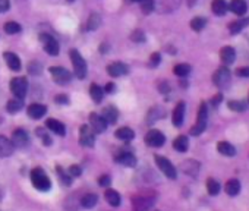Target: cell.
<instances>
[{
    "instance_id": "obj_1",
    "label": "cell",
    "mask_w": 249,
    "mask_h": 211,
    "mask_svg": "<svg viewBox=\"0 0 249 211\" xmlns=\"http://www.w3.org/2000/svg\"><path fill=\"white\" fill-rule=\"evenodd\" d=\"M31 182L40 192H47L52 189V181L48 179L47 173L41 167H35L31 170Z\"/></svg>"
},
{
    "instance_id": "obj_2",
    "label": "cell",
    "mask_w": 249,
    "mask_h": 211,
    "mask_svg": "<svg viewBox=\"0 0 249 211\" xmlns=\"http://www.w3.org/2000/svg\"><path fill=\"white\" fill-rule=\"evenodd\" d=\"M207 123H208V107L205 103H201L198 110V119H196V123L190 129V135L193 136L201 135L207 129Z\"/></svg>"
},
{
    "instance_id": "obj_3",
    "label": "cell",
    "mask_w": 249,
    "mask_h": 211,
    "mask_svg": "<svg viewBox=\"0 0 249 211\" xmlns=\"http://www.w3.org/2000/svg\"><path fill=\"white\" fill-rule=\"evenodd\" d=\"M69 56H71V60H72V65H73L75 76L78 79H84L87 76V62L84 60V58L81 56V53L78 50H71Z\"/></svg>"
},
{
    "instance_id": "obj_4",
    "label": "cell",
    "mask_w": 249,
    "mask_h": 211,
    "mask_svg": "<svg viewBox=\"0 0 249 211\" xmlns=\"http://www.w3.org/2000/svg\"><path fill=\"white\" fill-rule=\"evenodd\" d=\"M230 79H232V74H230V71H229L226 66L219 68V69L214 72V75H213V82H214V85H216L217 88H220V90L229 88Z\"/></svg>"
},
{
    "instance_id": "obj_5",
    "label": "cell",
    "mask_w": 249,
    "mask_h": 211,
    "mask_svg": "<svg viewBox=\"0 0 249 211\" xmlns=\"http://www.w3.org/2000/svg\"><path fill=\"white\" fill-rule=\"evenodd\" d=\"M154 158H156V163H157L159 169L164 173L166 178L173 179V181L177 178V170H176V167L172 165V162L169 160V158H166V157H163V155H156Z\"/></svg>"
},
{
    "instance_id": "obj_6",
    "label": "cell",
    "mask_w": 249,
    "mask_h": 211,
    "mask_svg": "<svg viewBox=\"0 0 249 211\" xmlns=\"http://www.w3.org/2000/svg\"><path fill=\"white\" fill-rule=\"evenodd\" d=\"M11 91H12V94L16 98L24 100L25 95H27V91H28V81H27V78H24V76L14 78L11 81Z\"/></svg>"
},
{
    "instance_id": "obj_7",
    "label": "cell",
    "mask_w": 249,
    "mask_h": 211,
    "mask_svg": "<svg viewBox=\"0 0 249 211\" xmlns=\"http://www.w3.org/2000/svg\"><path fill=\"white\" fill-rule=\"evenodd\" d=\"M156 199L153 196H146V195H138L132 199V207L133 211H151L154 207Z\"/></svg>"
},
{
    "instance_id": "obj_8",
    "label": "cell",
    "mask_w": 249,
    "mask_h": 211,
    "mask_svg": "<svg viewBox=\"0 0 249 211\" xmlns=\"http://www.w3.org/2000/svg\"><path fill=\"white\" fill-rule=\"evenodd\" d=\"M145 142L146 145L149 147H154V148H159V147H163L164 142H166V136L163 132L157 131V129H151L146 135H145Z\"/></svg>"
},
{
    "instance_id": "obj_9",
    "label": "cell",
    "mask_w": 249,
    "mask_h": 211,
    "mask_svg": "<svg viewBox=\"0 0 249 211\" xmlns=\"http://www.w3.org/2000/svg\"><path fill=\"white\" fill-rule=\"evenodd\" d=\"M50 74H52V76H53V79H55L56 84H62V85L68 84L71 81V78H72L71 72L66 71L65 68H60V66L50 68Z\"/></svg>"
},
{
    "instance_id": "obj_10",
    "label": "cell",
    "mask_w": 249,
    "mask_h": 211,
    "mask_svg": "<svg viewBox=\"0 0 249 211\" xmlns=\"http://www.w3.org/2000/svg\"><path fill=\"white\" fill-rule=\"evenodd\" d=\"M79 141H81V145L84 147H94L95 144V138H94V131L88 126V125H82L79 128Z\"/></svg>"
},
{
    "instance_id": "obj_11",
    "label": "cell",
    "mask_w": 249,
    "mask_h": 211,
    "mask_svg": "<svg viewBox=\"0 0 249 211\" xmlns=\"http://www.w3.org/2000/svg\"><path fill=\"white\" fill-rule=\"evenodd\" d=\"M180 170H182L185 175L190 176V178H196L198 173H199V170H201V163L196 162V160H193V158H189V160H185V162L180 165Z\"/></svg>"
},
{
    "instance_id": "obj_12",
    "label": "cell",
    "mask_w": 249,
    "mask_h": 211,
    "mask_svg": "<svg viewBox=\"0 0 249 211\" xmlns=\"http://www.w3.org/2000/svg\"><path fill=\"white\" fill-rule=\"evenodd\" d=\"M41 41L44 44V50L52 56H58L59 55V43L48 34H43L41 35Z\"/></svg>"
},
{
    "instance_id": "obj_13",
    "label": "cell",
    "mask_w": 249,
    "mask_h": 211,
    "mask_svg": "<svg viewBox=\"0 0 249 211\" xmlns=\"http://www.w3.org/2000/svg\"><path fill=\"white\" fill-rule=\"evenodd\" d=\"M12 145L16 147V148H24L29 144V135L27 131L24 129H16L14 134H12Z\"/></svg>"
},
{
    "instance_id": "obj_14",
    "label": "cell",
    "mask_w": 249,
    "mask_h": 211,
    "mask_svg": "<svg viewBox=\"0 0 249 211\" xmlns=\"http://www.w3.org/2000/svg\"><path fill=\"white\" fill-rule=\"evenodd\" d=\"M115 162L122 165V166H126V167H135L136 166V157L132 152L122 151L115 157Z\"/></svg>"
},
{
    "instance_id": "obj_15",
    "label": "cell",
    "mask_w": 249,
    "mask_h": 211,
    "mask_svg": "<svg viewBox=\"0 0 249 211\" xmlns=\"http://www.w3.org/2000/svg\"><path fill=\"white\" fill-rule=\"evenodd\" d=\"M89 123H91V129L95 134H103L107 129V122L103 119V116H98L95 113L89 115Z\"/></svg>"
},
{
    "instance_id": "obj_16",
    "label": "cell",
    "mask_w": 249,
    "mask_h": 211,
    "mask_svg": "<svg viewBox=\"0 0 249 211\" xmlns=\"http://www.w3.org/2000/svg\"><path fill=\"white\" fill-rule=\"evenodd\" d=\"M185 110H186V104L183 101H179L177 106L173 110V116H172V121H173V125L176 128H180L183 125V121H185Z\"/></svg>"
},
{
    "instance_id": "obj_17",
    "label": "cell",
    "mask_w": 249,
    "mask_h": 211,
    "mask_svg": "<svg viewBox=\"0 0 249 211\" xmlns=\"http://www.w3.org/2000/svg\"><path fill=\"white\" fill-rule=\"evenodd\" d=\"M180 3V0H154V6H157L159 11L163 14L175 11Z\"/></svg>"
},
{
    "instance_id": "obj_18",
    "label": "cell",
    "mask_w": 249,
    "mask_h": 211,
    "mask_svg": "<svg viewBox=\"0 0 249 211\" xmlns=\"http://www.w3.org/2000/svg\"><path fill=\"white\" fill-rule=\"evenodd\" d=\"M28 116L31 118V119H41V118H44L45 116V113H47V107L44 104H40V103H34V104H31L29 107H28Z\"/></svg>"
},
{
    "instance_id": "obj_19",
    "label": "cell",
    "mask_w": 249,
    "mask_h": 211,
    "mask_svg": "<svg viewBox=\"0 0 249 211\" xmlns=\"http://www.w3.org/2000/svg\"><path fill=\"white\" fill-rule=\"evenodd\" d=\"M128 71H129L128 66H126L125 63H122V62H115V63H110V65L107 66V72H109V75L113 76V78L123 76V75L128 74Z\"/></svg>"
},
{
    "instance_id": "obj_20",
    "label": "cell",
    "mask_w": 249,
    "mask_h": 211,
    "mask_svg": "<svg viewBox=\"0 0 249 211\" xmlns=\"http://www.w3.org/2000/svg\"><path fill=\"white\" fill-rule=\"evenodd\" d=\"M220 58L224 65H232L236 60V51L230 45H224L220 51Z\"/></svg>"
},
{
    "instance_id": "obj_21",
    "label": "cell",
    "mask_w": 249,
    "mask_h": 211,
    "mask_svg": "<svg viewBox=\"0 0 249 211\" xmlns=\"http://www.w3.org/2000/svg\"><path fill=\"white\" fill-rule=\"evenodd\" d=\"M242 191V185L237 179H229L224 185V192L229 196H237Z\"/></svg>"
},
{
    "instance_id": "obj_22",
    "label": "cell",
    "mask_w": 249,
    "mask_h": 211,
    "mask_svg": "<svg viewBox=\"0 0 249 211\" xmlns=\"http://www.w3.org/2000/svg\"><path fill=\"white\" fill-rule=\"evenodd\" d=\"M45 126H47L50 131H52V132H55V134H58V135H60V136H63V135L66 134V126H65L62 122L56 121V119H47Z\"/></svg>"
},
{
    "instance_id": "obj_23",
    "label": "cell",
    "mask_w": 249,
    "mask_h": 211,
    "mask_svg": "<svg viewBox=\"0 0 249 211\" xmlns=\"http://www.w3.org/2000/svg\"><path fill=\"white\" fill-rule=\"evenodd\" d=\"M3 56H5V60H6L8 66L12 71L18 72L21 69V59L18 58V55H15V53H12V51H6Z\"/></svg>"
},
{
    "instance_id": "obj_24",
    "label": "cell",
    "mask_w": 249,
    "mask_h": 211,
    "mask_svg": "<svg viewBox=\"0 0 249 211\" xmlns=\"http://www.w3.org/2000/svg\"><path fill=\"white\" fill-rule=\"evenodd\" d=\"M103 119L107 122V123H110V125H113V123H116V121H117V118H119V112L116 110V107L115 106H107V107H104L103 109Z\"/></svg>"
},
{
    "instance_id": "obj_25",
    "label": "cell",
    "mask_w": 249,
    "mask_h": 211,
    "mask_svg": "<svg viewBox=\"0 0 249 211\" xmlns=\"http://www.w3.org/2000/svg\"><path fill=\"white\" fill-rule=\"evenodd\" d=\"M12 152H14L12 142L6 136L0 135V157H9L12 155Z\"/></svg>"
},
{
    "instance_id": "obj_26",
    "label": "cell",
    "mask_w": 249,
    "mask_h": 211,
    "mask_svg": "<svg viewBox=\"0 0 249 211\" xmlns=\"http://www.w3.org/2000/svg\"><path fill=\"white\" fill-rule=\"evenodd\" d=\"M217 151H219L221 155H224V157H234V155H236V148H234L230 142H227V141L219 142V144H217Z\"/></svg>"
},
{
    "instance_id": "obj_27",
    "label": "cell",
    "mask_w": 249,
    "mask_h": 211,
    "mask_svg": "<svg viewBox=\"0 0 249 211\" xmlns=\"http://www.w3.org/2000/svg\"><path fill=\"white\" fill-rule=\"evenodd\" d=\"M229 8H230V11L233 14L240 15V16L245 15L246 11H248V5H246L245 0H232V3L229 5Z\"/></svg>"
},
{
    "instance_id": "obj_28",
    "label": "cell",
    "mask_w": 249,
    "mask_h": 211,
    "mask_svg": "<svg viewBox=\"0 0 249 211\" xmlns=\"http://www.w3.org/2000/svg\"><path fill=\"white\" fill-rule=\"evenodd\" d=\"M211 9L217 16H224L227 14L229 5L226 3V0H214L213 5H211Z\"/></svg>"
},
{
    "instance_id": "obj_29",
    "label": "cell",
    "mask_w": 249,
    "mask_h": 211,
    "mask_svg": "<svg viewBox=\"0 0 249 211\" xmlns=\"http://www.w3.org/2000/svg\"><path fill=\"white\" fill-rule=\"evenodd\" d=\"M173 148L179 152H186L189 148V139L185 135H179L175 141H173Z\"/></svg>"
},
{
    "instance_id": "obj_30",
    "label": "cell",
    "mask_w": 249,
    "mask_h": 211,
    "mask_svg": "<svg viewBox=\"0 0 249 211\" xmlns=\"http://www.w3.org/2000/svg\"><path fill=\"white\" fill-rule=\"evenodd\" d=\"M104 198H106V201H107L112 207H119L120 202H122L119 192H116L115 189H107V191L104 192Z\"/></svg>"
},
{
    "instance_id": "obj_31",
    "label": "cell",
    "mask_w": 249,
    "mask_h": 211,
    "mask_svg": "<svg viewBox=\"0 0 249 211\" xmlns=\"http://www.w3.org/2000/svg\"><path fill=\"white\" fill-rule=\"evenodd\" d=\"M115 136L119 138V139H122V141H131V139L135 138V132H133L131 128L123 126V128H119V129L115 132Z\"/></svg>"
},
{
    "instance_id": "obj_32",
    "label": "cell",
    "mask_w": 249,
    "mask_h": 211,
    "mask_svg": "<svg viewBox=\"0 0 249 211\" xmlns=\"http://www.w3.org/2000/svg\"><path fill=\"white\" fill-rule=\"evenodd\" d=\"M89 95H91V98H92L95 103H102L103 98H104V91H103V88L100 87V85L92 84V85L89 87Z\"/></svg>"
},
{
    "instance_id": "obj_33",
    "label": "cell",
    "mask_w": 249,
    "mask_h": 211,
    "mask_svg": "<svg viewBox=\"0 0 249 211\" xmlns=\"http://www.w3.org/2000/svg\"><path fill=\"white\" fill-rule=\"evenodd\" d=\"M207 192H208L211 196H217V195L221 192V185H220V182L216 181V179H213V178L207 179Z\"/></svg>"
},
{
    "instance_id": "obj_34",
    "label": "cell",
    "mask_w": 249,
    "mask_h": 211,
    "mask_svg": "<svg viewBox=\"0 0 249 211\" xmlns=\"http://www.w3.org/2000/svg\"><path fill=\"white\" fill-rule=\"evenodd\" d=\"M249 25V18H243V19H239V21H234L229 25V31L232 34H239L243 28H246Z\"/></svg>"
},
{
    "instance_id": "obj_35",
    "label": "cell",
    "mask_w": 249,
    "mask_h": 211,
    "mask_svg": "<svg viewBox=\"0 0 249 211\" xmlns=\"http://www.w3.org/2000/svg\"><path fill=\"white\" fill-rule=\"evenodd\" d=\"M164 115H166V112L161 109V107H154L151 112L148 113V119H146V123L148 125H153L156 121H159V119H161V118H164Z\"/></svg>"
},
{
    "instance_id": "obj_36",
    "label": "cell",
    "mask_w": 249,
    "mask_h": 211,
    "mask_svg": "<svg viewBox=\"0 0 249 211\" xmlns=\"http://www.w3.org/2000/svg\"><path fill=\"white\" fill-rule=\"evenodd\" d=\"M227 106H229V109H230V110L237 112V113L245 112V110L248 109V104H246L243 100H230Z\"/></svg>"
},
{
    "instance_id": "obj_37",
    "label": "cell",
    "mask_w": 249,
    "mask_h": 211,
    "mask_svg": "<svg viewBox=\"0 0 249 211\" xmlns=\"http://www.w3.org/2000/svg\"><path fill=\"white\" fill-rule=\"evenodd\" d=\"M97 201H98V198H97L95 194H87V195L82 196L81 204H82L84 208H92V207H95Z\"/></svg>"
},
{
    "instance_id": "obj_38",
    "label": "cell",
    "mask_w": 249,
    "mask_h": 211,
    "mask_svg": "<svg viewBox=\"0 0 249 211\" xmlns=\"http://www.w3.org/2000/svg\"><path fill=\"white\" fill-rule=\"evenodd\" d=\"M22 100H19V98H14V100H11L9 103H8V106H6V110L9 112V113H18L21 109H22Z\"/></svg>"
},
{
    "instance_id": "obj_39",
    "label": "cell",
    "mask_w": 249,
    "mask_h": 211,
    "mask_svg": "<svg viewBox=\"0 0 249 211\" xmlns=\"http://www.w3.org/2000/svg\"><path fill=\"white\" fill-rule=\"evenodd\" d=\"M100 24H102V16H100L98 14H92L87 22V30L88 31H94L100 27Z\"/></svg>"
},
{
    "instance_id": "obj_40",
    "label": "cell",
    "mask_w": 249,
    "mask_h": 211,
    "mask_svg": "<svg viewBox=\"0 0 249 211\" xmlns=\"http://www.w3.org/2000/svg\"><path fill=\"white\" fill-rule=\"evenodd\" d=\"M205 25H207V19L205 18H201V16H196V18H193L190 21V28L193 31H201V30L205 28Z\"/></svg>"
},
{
    "instance_id": "obj_41",
    "label": "cell",
    "mask_w": 249,
    "mask_h": 211,
    "mask_svg": "<svg viewBox=\"0 0 249 211\" xmlns=\"http://www.w3.org/2000/svg\"><path fill=\"white\" fill-rule=\"evenodd\" d=\"M56 172H58V175H59V179H60V182L63 183V185H71L72 183V176L63 169V167H60V166H58L56 167Z\"/></svg>"
},
{
    "instance_id": "obj_42",
    "label": "cell",
    "mask_w": 249,
    "mask_h": 211,
    "mask_svg": "<svg viewBox=\"0 0 249 211\" xmlns=\"http://www.w3.org/2000/svg\"><path fill=\"white\" fill-rule=\"evenodd\" d=\"M173 71H175V74H176L177 76H186V75L190 74V66H189L188 63H179V65L175 66Z\"/></svg>"
},
{
    "instance_id": "obj_43",
    "label": "cell",
    "mask_w": 249,
    "mask_h": 211,
    "mask_svg": "<svg viewBox=\"0 0 249 211\" xmlns=\"http://www.w3.org/2000/svg\"><path fill=\"white\" fill-rule=\"evenodd\" d=\"M5 32H8V34H11V35L18 34V32H21V25H19L18 22H14V21L6 22V24H5Z\"/></svg>"
},
{
    "instance_id": "obj_44",
    "label": "cell",
    "mask_w": 249,
    "mask_h": 211,
    "mask_svg": "<svg viewBox=\"0 0 249 211\" xmlns=\"http://www.w3.org/2000/svg\"><path fill=\"white\" fill-rule=\"evenodd\" d=\"M141 8L145 14H151L154 11V0H141Z\"/></svg>"
},
{
    "instance_id": "obj_45",
    "label": "cell",
    "mask_w": 249,
    "mask_h": 211,
    "mask_svg": "<svg viewBox=\"0 0 249 211\" xmlns=\"http://www.w3.org/2000/svg\"><path fill=\"white\" fill-rule=\"evenodd\" d=\"M37 134H38V136L43 138V144H44V145H52V138H50V136L43 131V128H38V129H37Z\"/></svg>"
},
{
    "instance_id": "obj_46",
    "label": "cell",
    "mask_w": 249,
    "mask_h": 211,
    "mask_svg": "<svg viewBox=\"0 0 249 211\" xmlns=\"http://www.w3.org/2000/svg\"><path fill=\"white\" fill-rule=\"evenodd\" d=\"M131 40H132V41H135V43H142V41L145 40V35H144V32H142V31L136 30V31H133V34L131 35Z\"/></svg>"
},
{
    "instance_id": "obj_47",
    "label": "cell",
    "mask_w": 249,
    "mask_h": 211,
    "mask_svg": "<svg viewBox=\"0 0 249 211\" xmlns=\"http://www.w3.org/2000/svg\"><path fill=\"white\" fill-rule=\"evenodd\" d=\"M112 183V179H110V176H107V175H103V176H100V179H98V185L100 186H103V188H107L109 185Z\"/></svg>"
},
{
    "instance_id": "obj_48",
    "label": "cell",
    "mask_w": 249,
    "mask_h": 211,
    "mask_svg": "<svg viewBox=\"0 0 249 211\" xmlns=\"http://www.w3.org/2000/svg\"><path fill=\"white\" fill-rule=\"evenodd\" d=\"M81 167L79 166H76V165H73V166H71L69 167V170H68V173L72 176V178H79L81 176Z\"/></svg>"
},
{
    "instance_id": "obj_49",
    "label": "cell",
    "mask_w": 249,
    "mask_h": 211,
    "mask_svg": "<svg viewBox=\"0 0 249 211\" xmlns=\"http://www.w3.org/2000/svg\"><path fill=\"white\" fill-rule=\"evenodd\" d=\"M28 69H29V74H32V75H40V74H41V63H31Z\"/></svg>"
},
{
    "instance_id": "obj_50",
    "label": "cell",
    "mask_w": 249,
    "mask_h": 211,
    "mask_svg": "<svg viewBox=\"0 0 249 211\" xmlns=\"http://www.w3.org/2000/svg\"><path fill=\"white\" fill-rule=\"evenodd\" d=\"M161 60V56H160V53H153L151 55V60H149V65L151 66H157Z\"/></svg>"
},
{
    "instance_id": "obj_51",
    "label": "cell",
    "mask_w": 249,
    "mask_h": 211,
    "mask_svg": "<svg viewBox=\"0 0 249 211\" xmlns=\"http://www.w3.org/2000/svg\"><path fill=\"white\" fill-rule=\"evenodd\" d=\"M9 8H11V5H9V0H0V14L6 12Z\"/></svg>"
},
{
    "instance_id": "obj_52",
    "label": "cell",
    "mask_w": 249,
    "mask_h": 211,
    "mask_svg": "<svg viewBox=\"0 0 249 211\" xmlns=\"http://www.w3.org/2000/svg\"><path fill=\"white\" fill-rule=\"evenodd\" d=\"M223 101V94H217L216 97L211 98V106H214V107H217V106Z\"/></svg>"
},
{
    "instance_id": "obj_53",
    "label": "cell",
    "mask_w": 249,
    "mask_h": 211,
    "mask_svg": "<svg viewBox=\"0 0 249 211\" xmlns=\"http://www.w3.org/2000/svg\"><path fill=\"white\" fill-rule=\"evenodd\" d=\"M237 76H243V78H249V68H240L237 69Z\"/></svg>"
},
{
    "instance_id": "obj_54",
    "label": "cell",
    "mask_w": 249,
    "mask_h": 211,
    "mask_svg": "<svg viewBox=\"0 0 249 211\" xmlns=\"http://www.w3.org/2000/svg\"><path fill=\"white\" fill-rule=\"evenodd\" d=\"M55 101H56L58 104H68V103H69V100H68L66 95H58V97L55 98Z\"/></svg>"
},
{
    "instance_id": "obj_55",
    "label": "cell",
    "mask_w": 249,
    "mask_h": 211,
    "mask_svg": "<svg viewBox=\"0 0 249 211\" xmlns=\"http://www.w3.org/2000/svg\"><path fill=\"white\" fill-rule=\"evenodd\" d=\"M159 88H160V91H161V92H164V94H166V92H167V91L170 90V88H169V85H167L166 82H163V84H161V85H160Z\"/></svg>"
},
{
    "instance_id": "obj_56",
    "label": "cell",
    "mask_w": 249,
    "mask_h": 211,
    "mask_svg": "<svg viewBox=\"0 0 249 211\" xmlns=\"http://www.w3.org/2000/svg\"><path fill=\"white\" fill-rule=\"evenodd\" d=\"M113 90H115V85H113V84H107V87H106V92H107V94H110V92H113Z\"/></svg>"
},
{
    "instance_id": "obj_57",
    "label": "cell",
    "mask_w": 249,
    "mask_h": 211,
    "mask_svg": "<svg viewBox=\"0 0 249 211\" xmlns=\"http://www.w3.org/2000/svg\"><path fill=\"white\" fill-rule=\"evenodd\" d=\"M132 2H141V0H132Z\"/></svg>"
}]
</instances>
